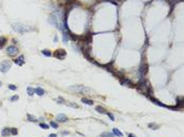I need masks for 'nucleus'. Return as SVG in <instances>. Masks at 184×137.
<instances>
[{"mask_svg":"<svg viewBox=\"0 0 184 137\" xmlns=\"http://www.w3.org/2000/svg\"><path fill=\"white\" fill-rule=\"evenodd\" d=\"M137 90L139 91L140 93L144 94V95H147L148 97H149L150 94L153 93L152 88H150L148 81L145 80V79H141V80L139 81V82H138V84H137Z\"/></svg>","mask_w":184,"mask_h":137,"instance_id":"f257e3e1","label":"nucleus"},{"mask_svg":"<svg viewBox=\"0 0 184 137\" xmlns=\"http://www.w3.org/2000/svg\"><path fill=\"white\" fill-rule=\"evenodd\" d=\"M13 26V30H15L16 32H19V33H25V32H29L31 31V27L26 26V25L22 24V23H19V22H17V23H13L12 24Z\"/></svg>","mask_w":184,"mask_h":137,"instance_id":"f03ea898","label":"nucleus"},{"mask_svg":"<svg viewBox=\"0 0 184 137\" xmlns=\"http://www.w3.org/2000/svg\"><path fill=\"white\" fill-rule=\"evenodd\" d=\"M70 90L75 91V92H78V93H85V92L92 91V89L87 88V87H84V85H75V87H71Z\"/></svg>","mask_w":184,"mask_h":137,"instance_id":"7ed1b4c3","label":"nucleus"},{"mask_svg":"<svg viewBox=\"0 0 184 137\" xmlns=\"http://www.w3.org/2000/svg\"><path fill=\"white\" fill-rule=\"evenodd\" d=\"M11 67H12L11 61H9V60H4V61H2L1 63H0V72H2V73L9 72Z\"/></svg>","mask_w":184,"mask_h":137,"instance_id":"20e7f679","label":"nucleus"},{"mask_svg":"<svg viewBox=\"0 0 184 137\" xmlns=\"http://www.w3.org/2000/svg\"><path fill=\"white\" fill-rule=\"evenodd\" d=\"M54 56H55L56 58H58V59L62 60V59H64L65 56H66V52H65V50H63V49H59V50H57L55 52Z\"/></svg>","mask_w":184,"mask_h":137,"instance_id":"39448f33","label":"nucleus"},{"mask_svg":"<svg viewBox=\"0 0 184 137\" xmlns=\"http://www.w3.org/2000/svg\"><path fill=\"white\" fill-rule=\"evenodd\" d=\"M147 71H148V65H147V63L146 62L141 63V65H140V70H139L141 76H144L147 73Z\"/></svg>","mask_w":184,"mask_h":137,"instance_id":"423d86ee","label":"nucleus"},{"mask_svg":"<svg viewBox=\"0 0 184 137\" xmlns=\"http://www.w3.org/2000/svg\"><path fill=\"white\" fill-rule=\"evenodd\" d=\"M6 53H7V55H10V56H13V55H15L18 53V49L15 47V45H10V47L6 49Z\"/></svg>","mask_w":184,"mask_h":137,"instance_id":"0eeeda50","label":"nucleus"},{"mask_svg":"<svg viewBox=\"0 0 184 137\" xmlns=\"http://www.w3.org/2000/svg\"><path fill=\"white\" fill-rule=\"evenodd\" d=\"M56 120H57V122H59V123H64L68 120V119L64 114H59V115H57V117H56Z\"/></svg>","mask_w":184,"mask_h":137,"instance_id":"6e6552de","label":"nucleus"},{"mask_svg":"<svg viewBox=\"0 0 184 137\" xmlns=\"http://www.w3.org/2000/svg\"><path fill=\"white\" fill-rule=\"evenodd\" d=\"M149 99H150V101H152V102H154L155 105H159V106H162V108H166V109H168V105H164V103H162L161 101H159L158 99H156V98H154L153 96H152V97H149Z\"/></svg>","mask_w":184,"mask_h":137,"instance_id":"1a4fd4ad","label":"nucleus"},{"mask_svg":"<svg viewBox=\"0 0 184 137\" xmlns=\"http://www.w3.org/2000/svg\"><path fill=\"white\" fill-rule=\"evenodd\" d=\"M14 62L16 63L17 65H23L24 64V62H25V59H24V56L23 55H21V56H19V57H17L16 59L14 60Z\"/></svg>","mask_w":184,"mask_h":137,"instance_id":"9d476101","label":"nucleus"},{"mask_svg":"<svg viewBox=\"0 0 184 137\" xmlns=\"http://www.w3.org/2000/svg\"><path fill=\"white\" fill-rule=\"evenodd\" d=\"M120 83H121L122 85H127V87H131V85L133 84L132 83V81L128 79V78H126V77H124V78H120Z\"/></svg>","mask_w":184,"mask_h":137,"instance_id":"9b49d317","label":"nucleus"},{"mask_svg":"<svg viewBox=\"0 0 184 137\" xmlns=\"http://www.w3.org/2000/svg\"><path fill=\"white\" fill-rule=\"evenodd\" d=\"M12 134H11V129L10 128H4V129H2V131H1V136H3V137H7V136H11Z\"/></svg>","mask_w":184,"mask_h":137,"instance_id":"f8f14e48","label":"nucleus"},{"mask_svg":"<svg viewBox=\"0 0 184 137\" xmlns=\"http://www.w3.org/2000/svg\"><path fill=\"white\" fill-rule=\"evenodd\" d=\"M44 90H43L42 88H40V87H38V88H36L35 89V94H37L38 96H43L44 95Z\"/></svg>","mask_w":184,"mask_h":137,"instance_id":"ddd939ff","label":"nucleus"},{"mask_svg":"<svg viewBox=\"0 0 184 137\" xmlns=\"http://www.w3.org/2000/svg\"><path fill=\"white\" fill-rule=\"evenodd\" d=\"M113 134L115 136H118V137H123V133H122L120 130H118L117 128H114L113 129Z\"/></svg>","mask_w":184,"mask_h":137,"instance_id":"4468645a","label":"nucleus"},{"mask_svg":"<svg viewBox=\"0 0 184 137\" xmlns=\"http://www.w3.org/2000/svg\"><path fill=\"white\" fill-rule=\"evenodd\" d=\"M96 111L98 112L99 114H106V110L101 105H97L96 106Z\"/></svg>","mask_w":184,"mask_h":137,"instance_id":"2eb2a0df","label":"nucleus"},{"mask_svg":"<svg viewBox=\"0 0 184 137\" xmlns=\"http://www.w3.org/2000/svg\"><path fill=\"white\" fill-rule=\"evenodd\" d=\"M81 101L84 103V105H94V101L91 99H87V98H82Z\"/></svg>","mask_w":184,"mask_h":137,"instance_id":"dca6fc26","label":"nucleus"},{"mask_svg":"<svg viewBox=\"0 0 184 137\" xmlns=\"http://www.w3.org/2000/svg\"><path fill=\"white\" fill-rule=\"evenodd\" d=\"M148 128L152 129V130H158V129L160 128V126L157 125V123H155V122H150V123H148Z\"/></svg>","mask_w":184,"mask_h":137,"instance_id":"f3484780","label":"nucleus"},{"mask_svg":"<svg viewBox=\"0 0 184 137\" xmlns=\"http://www.w3.org/2000/svg\"><path fill=\"white\" fill-rule=\"evenodd\" d=\"M27 120L31 121V122H37L39 119H37V118L35 117V116L31 115V114H27Z\"/></svg>","mask_w":184,"mask_h":137,"instance_id":"a211bd4d","label":"nucleus"},{"mask_svg":"<svg viewBox=\"0 0 184 137\" xmlns=\"http://www.w3.org/2000/svg\"><path fill=\"white\" fill-rule=\"evenodd\" d=\"M100 137H116L113 133H109V132H103L100 134Z\"/></svg>","mask_w":184,"mask_h":137,"instance_id":"6ab92c4d","label":"nucleus"},{"mask_svg":"<svg viewBox=\"0 0 184 137\" xmlns=\"http://www.w3.org/2000/svg\"><path fill=\"white\" fill-rule=\"evenodd\" d=\"M5 43H6V38L3 37V36H1V37H0V49H2Z\"/></svg>","mask_w":184,"mask_h":137,"instance_id":"aec40b11","label":"nucleus"},{"mask_svg":"<svg viewBox=\"0 0 184 137\" xmlns=\"http://www.w3.org/2000/svg\"><path fill=\"white\" fill-rule=\"evenodd\" d=\"M27 94H29V96H34L35 89L32 88V87H29V88H27Z\"/></svg>","mask_w":184,"mask_h":137,"instance_id":"412c9836","label":"nucleus"},{"mask_svg":"<svg viewBox=\"0 0 184 137\" xmlns=\"http://www.w3.org/2000/svg\"><path fill=\"white\" fill-rule=\"evenodd\" d=\"M41 52H42V54L44 55V56H46V57H51V56H52V52H51V51H48V50H42Z\"/></svg>","mask_w":184,"mask_h":137,"instance_id":"4be33fe9","label":"nucleus"},{"mask_svg":"<svg viewBox=\"0 0 184 137\" xmlns=\"http://www.w3.org/2000/svg\"><path fill=\"white\" fill-rule=\"evenodd\" d=\"M68 40H70V35H67L66 34V32H64L63 33V42H65L66 43Z\"/></svg>","mask_w":184,"mask_h":137,"instance_id":"5701e85b","label":"nucleus"},{"mask_svg":"<svg viewBox=\"0 0 184 137\" xmlns=\"http://www.w3.org/2000/svg\"><path fill=\"white\" fill-rule=\"evenodd\" d=\"M40 128H42L43 130H48V129H50V126L46 125V123L41 122V123H40Z\"/></svg>","mask_w":184,"mask_h":137,"instance_id":"b1692460","label":"nucleus"},{"mask_svg":"<svg viewBox=\"0 0 184 137\" xmlns=\"http://www.w3.org/2000/svg\"><path fill=\"white\" fill-rule=\"evenodd\" d=\"M50 126H52L53 129H58V123L56 121H51L50 122Z\"/></svg>","mask_w":184,"mask_h":137,"instance_id":"393cba45","label":"nucleus"},{"mask_svg":"<svg viewBox=\"0 0 184 137\" xmlns=\"http://www.w3.org/2000/svg\"><path fill=\"white\" fill-rule=\"evenodd\" d=\"M11 134H12L13 136L17 135V134H18V130H17L16 128H12V129H11Z\"/></svg>","mask_w":184,"mask_h":137,"instance_id":"a878e982","label":"nucleus"},{"mask_svg":"<svg viewBox=\"0 0 184 137\" xmlns=\"http://www.w3.org/2000/svg\"><path fill=\"white\" fill-rule=\"evenodd\" d=\"M106 115L108 116V118L111 119L112 121H115V116H114V115H113V114H112V113H109V112H106Z\"/></svg>","mask_w":184,"mask_h":137,"instance_id":"bb28decb","label":"nucleus"},{"mask_svg":"<svg viewBox=\"0 0 184 137\" xmlns=\"http://www.w3.org/2000/svg\"><path fill=\"white\" fill-rule=\"evenodd\" d=\"M180 1H182V0H169V2H170V6H172V9H173L174 4H176L177 2H180Z\"/></svg>","mask_w":184,"mask_h":137,"instance_id":"cd10ccee","label":"nucleus"},{"mask_svg":"<svg viewBox=\"0 0 184 137\" xmlns=\"http://www.w3.org/2000/svg\"><path fill=\"white\" fill-rule=\"evenodd\" d=\"M18 99H19V96L18 95H14L11 97V101H17Z\"/></svg>","mask_w":184,"mask_h":137,"instance_id":"c85d7f7f","label":"nucleus"},{"mask_svg":"<svg viewBox=\"0 0 184 137\" xmlns=\"http://www.w3.org/2000/svg\"><path fill=\"white\" fill-rule=\"evenodd\" d=\"M9 89H10V90H12V91H16L17 87H16V85H14V84H9Z\"/></svg>","mask_w":184,"mask_h":137,"instance_id":"c756f323","label":"nucleus"},{"mask_svg":"<svg viewBox=\"0 0 184 137\" xmlns=\"http://www.w3.org/2000/svg\"><path fill=\"white\" fill-rule=\"evenodd\" d=\"M57 101H58V103H64V102H65L64 99H63L62 97H58V98H57Z\"/></svg>","mask_w":184,"mask_h":137,"instance_id":"7c9ffc66","label":"nucleus"},{"mask_svg":"<svg viewBox=\"0 0 184 137\" xmlns=\"http://www.w3.org/2000/svg\"><path fill=\"white\" fill-rule=\"evenodd\" d=\"M68 105H70V106H73V108H75V109H78V108H79L78 105H75V103H68Z\"/></svg>","mask_w":184,"mask_h":137,"instance_id":"2f4dec72","label":"nucleus"},{"mask_svg":"<svg viewBox=\"0 0 184 137\" xmlns=\"http://www.w3.org/2000/svg\"><path fill=\"white\" fill-rule=\"evenodd\" d=\"M62 135H70V132H66V131H64V132H62Z\"/></svg>","mask_w":184,"mask_h":137,"instance_id":"473e14b6","label":"nucleus"},{"mask_svg":"<svg viewBox=\"0 0 184 137\" xmlns=\"http://www.w3.org/2000/svg\"><path fill=\"white\" fill-rule=\"evenodd\" d=\"M127 137H136L134 135V134H132V133H129V134H127Z\"/></svg>","mask_w":184,"mask_h":137,"instance_id":"72a5a7b5","label":"nucleus"},{"mask_svg":"<svg viewBox=\"0 0 184 137\" xmlns=\"http://www.w3.org/2000/svg\"><path fill=\"white\" fill-rule=\"evenodd\" d=\"M48 137H58V136L56 135V134H50V135H48Z\"/></svg>","mask_w":184,"mask_h":137,"instance_id":"f704fd0d","label":"nucleus"},{"mask_svg":"<svg viewBox=\"0 0 184 137\" xmlns=\"http://www.w3.org/2000/svg\"><path fill=\"white\" fill-rule=\"evenodd\" d=\"M0 87H1V82H0Z\"/></svg>","mask_w":184,"mask_h":137,"instance_id":"c9c22d12","label":"nucleus"}]
</instances>
